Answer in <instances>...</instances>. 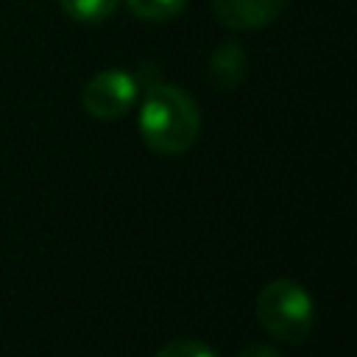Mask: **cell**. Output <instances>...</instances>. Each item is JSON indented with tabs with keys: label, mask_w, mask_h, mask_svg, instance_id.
<instances>
[{
	"label": "cell",
	"mask_w": 357,
	"mask_h": 357,
	"mask_svg": "<svg viewBox=\"0 0 357 357\" xmlns=\"http://www.w3.org/2000/svg\"><path fill=\"white\" fill-rule=\"evenodd\" d=\"M137 123L145 145L162 156L190 151L201 134L198 103L176 84H148Z\"/></svg>",
	"instance_id": "cell-1"
},
{
	"label": "cell",
	"mask_w": 357,
	"mask_h": 357,
	"mask_svg": "<svg viewBox=\"0 0 357 357\" xmlns=\"http://www.w3.org/2000/svg\"><path fill=\"white\" fill-rule=\"evenodd\" d=\"M257 321L282 343H304L315 326V301L296 279H273L257 296Z\"/></svg>",
	"instance_id": "cell-2"
},
{
	"label": "cell",
	"mask_w": 357,
	"mask_h": 357,
	"mask_svg": "<svg viewBox=\"0 0 357 357\" xmlns=\"http://www.w3.org/2000/svg\"><path fill=\"white\" fill-rule=\"evenodd\" d=\"M139 98V78L128 70H100L81 89V106L95 120H120Z\"/></svg>",
	"instance_id": "cell-3"
},
{
	"label": "cell",
	"mask_w": 357,
	"mask_h": 357,
	"mask_svg": "<svg viewBox=\"0 0 357 357\" xmlns=\"http://www.w3.org/2000/svg\"><path fill=\"white\" fill-rule=\"evenodd\" d=\"M287 0H212L215 17L234 31H254L276 22Z\"/></svg>",
	"instance_id": "cell-4"
},
{
	"label": "cell",
	"mask_w": 357,
	"mask_h": 357,
	"mask_svg": "<svg viewBox=\"0 0 357 357\" xmlns=\"http://www.w3.org/2000/svg\"><path fill=\"white\" fill-rule=\"evenodd\" d=\"M248 75V53L240 42L229 39V42H220L209 61H206V78L215 89L220 92H231L237 89Z\"/></svg>",
	"instance_id": "cell-5"
},
{
	"label": "cell",
	"mask_w": 357,
	"mask_h": 357,
	"mask_svg": "<svg viewBox=\"0 0 357 357\" xmlns=\"http://www.w3.org/2000/svg\"><path fill=\"white\" fill-rule=\"evenodd\" d=\"M64 14L78 22H103L117 11L120 0H59Z\"/></svg>",
	"instance_id": "cell-6"
},
{
	"label": "cell",
	"mask_w": 357,
	"mask_h": 357,
	"mask_svg": "<svg viewBox=\"0 0 357 357\" xmlns=\"http://www.w3.org/2000/svg\"><path fill=\"white\" fill-rule=\"evenodd\" d=\"M128 11L148 22H165L184 11L187 0H126Z\"/></svg>",
	"instance_id": "cell-7"
},
{
	"label": "cell",
	"mask_w": 357,
	"mask_h": 357,
	"mask_svg": "<svg viewBox=\"0 0 357 357\" xmlns=\"http://www.w3.org/2000/svg\"><path fill=\"white\" fill-rule=\"evenodd\" d=\"M153 357H218L206 343L201 340H192V337H178V340H170L165 343Z\"/></svg>",
	"instance_id": "cell-8"
},
{
	"label": "cell",
	"mask_w": 357,
	"mask_h": 357,
	"mask_svg": "<svg viewBox=\"0 0 357 357\" xmlns=\"http://www.w3.org/2000/svg\"><path fill=\"white\" fill-rule=\"evenodd\" d=\"M234 357H282V351L276 346H268V343H248Z\"/></svg>",
	"instance_id": "cell-9"
}]
</instances>
